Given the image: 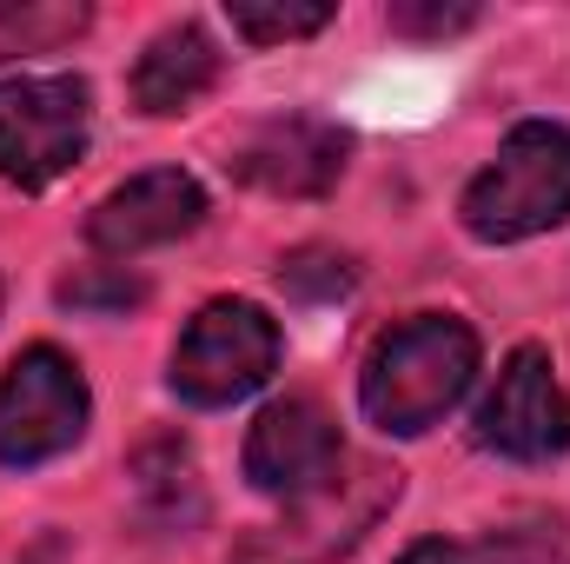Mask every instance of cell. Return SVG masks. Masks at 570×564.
Wrapping results in <instances>:
<instances>
[{
	"mask_svg": "<svg viewBox=\"0 0 570 564\" xmlns=\"http://www.w3.org/2000/svg\"><path fill=\"white\" fill-rule=\"evenodd\" d=\"M345 153L352 140L332 127V120H305V114H285L253 127L246 140L233 146V179H246L253 193H273V200H318L332 193V179L345 173Z\"/></svg>",
	"mask_w": 570,
	"mask_h": 564,
	"instance_id": "ba28073f",
	"label": "cell"
},
{
	"mask_svg": "<svg viewBox=\"0 0 570 564\" xmlns=\"http://www.w3.org/2000/svg\"><path fill=\"white\" fill-rule=\"evenodd\" d=\"M87 80H0V179L40 193L87 153Z\"/></svg>",
	"mask_w": 570,
	"mask_h": 564,
	"instance_id": "8992f818",
	"label": "cell"
},
{
	"mask_svg": "<svg viewBox=\"0 0 570 564\" xmlns=\"http://www.w3.org/2000/svg\"><path fill=\"white\" fill-rule=\"evenodd\" d=\"M87 431V379L67 352L27 346L0 379V465H47Z\"/></svg>",
	"mask_w": 570,
	"mask_h": 564,
	"instance_id": "5b68a950",
	"label": "cell"
},
{
	"mask_svg": "<svg viewBox=\"0 0 570 564\" xmlns=\"http://www.w3.org/2000/svg\"><path fill=\"white\" fill-rule=\"evenodd\" d=\"M87 20H94L87 0H0V60L67 47L87 33Z\"/></svg>",
	"mask_w": 570,
	"mask_h": 564,
	"instance_id": "7c38bea8",
	"label": "cell"
},
{
	"mask_svg": "<svg viewBox=\"0 0 570 564\" xmlns=\"http://www.w3.org/2000/svg\"><path fill=\"white\" fill-rule=\"evenodd\" d=\"M279 366V325L253 299H213L173 352V392L193 406H233L259 392Z\"/></svg>",
	"mask_w": 570,
	"mask_h": 564,
	"instance_id": "277c9868",
	"label": "cell"
},
{
	"mask_svg": "<svg viewBox=\"0 0 570 564\" xmlns=\"http://www.w3.org/2000/svg\"><path fill=\"white\" fill-rule=\"evenodd\" d=\"M199 220H206L199 179L179 173V166H159V173H140V179L114 186V193L94 206L87 240H94L100 253H114V260H134L146 246H166V240L193 233Z\"/></svg>",
	"mask_w": 570,
	"mask_h": 564,
	"instance_id": "30bf717a",
	"label": "cell"
},
{
	"mask_svg": "<svg viewBox=\"0 0 570 564\" xmlns=\"http://www.w3.org/2000/svg\"><path fill=\"white\" fill-rule=\"evenodd\" d=\"M478 379V339L464 319H444V312H419L405 325H392L372 359H365V379H358V399H365V419L379 431H431L444 419L464 386Z\"/></svg>",
	"mask_w": 570,
	"mask_h": 564,
	"instance_id": "6da1fadb",
	"label": "cell"
},
{
	"mask_svg": "<svg viewBox=\"0 0 570 564\" xmlns=\"http://www.w3.org/2000/svg\"><path fill=\"white\" fill-rule=\"evenodd\" d=\"M140 299H146V285L134 273H120V266H94V273L60 280V305H73V312H127Z\"/></svg>",
	"mask_w": 570,
	"mask_h": 564,
	"instance_id": "2e32d148",
	"label": "cell"
},
{
	"mask_svg": "<svg viewBox=\"0 0 570 564\" xmlns=\"http://www.w3.org/2000/svg\"><path fill=\"white\" fill-rule=\"evenodd\" d=\"M338 465H345L338 425L325 419V406H312V399H279L246 431V478L259 492H273V498L318 492Z\"/></svg>",
	"mask_w": 570,
	"mask_h": 564,
	"instance_id": "9c48e42d",
	"label": "cell"
},
{
	"mask_svg": "<svg viewBox=\"0 0 570 564\" xmlns=\"http://www.w3.org/2000/svg\"><path fill=\"white\" fill-rule=\"evenodd\" d=\"M226 20L239 40L253 47H273V40H305L332 20L325 0H226Z\"/></svg>",
	"mask_w": 570,
	"mask_h": 564,
	"instance_id": "4fadbf2b",
	"label": "cell"
},
{
	"mask_svg": "<svg viewBox=\"0 0 570 564\" xmlns=\"http://www.w3.org/2000/svg\"><path fill=\"white\" fill-rule=\"evenodd\" d=\"M399 498V465L379 458H345L318 492L292 498L279 525L239 545V564H332L345 558Z\"/></svg>",
	"mask_w": 570,
	"mask_h": 564,
	"instance_id": "3957f363",
	"label": "cell"
},
{
	"mask_svg": "<svg viewBox=\"0 0 570 564\" xmlns=\"http://www.w3.org/2000/svg\"><path fill=\"white\" fill-rule=\"evenodd\" d=\"M134 478H140L146 505H159V518H166V525H173V518H186V512H179V492H186V498H199V492H193V458H186L179 445H146L140 458H134Z\"/></svg>",
	"mask_w": 570,
	"mask_h": 564,
	"instance_id": "5bb4252c",
	"label": "cell"
},
{
	"mask_svg": "<svg viewBox=\"0 0 570 564\" xmlns=\"http://www.w3.org/2000/svg\"><path fill=\"white\" fill-rule=\"evenodd\" d=\"M213 80H219L213 33L193 27V20H179V27H166V33L146 40L140 67H134V107L140 114H186L193 100L213 94Z\"/></svg>",
	"mask_w": 570,
	"mask_h": 564,
	"instance_id": "8fae6325",
	"label": "cell"
},
{
	"mask_svg": "<svg viewBox=\"0 0 570 564\" xmlns=\"http://www.w3.org/2000/svg\"><path fill=\"white\" fill-rule=\"evenodd\" d=\"M478 445L498 458H558L570 445V399L538 346H518L498 372V386L478 406Z\"/></svg>",
	"mask_w": 570,
	"mask_h": 564,
	"instance_id": "52a82bcc",
	"label": "cell"
},
{
	"mask_svg": "<svg viewBox=\"0 0 570 564\" xmlns=\"http://www.w3.org/2000/svg\"><path fill=\"white\" fill-rule=\"evenodd\" d=\"M399 564H471V558H464L458 545H444V538H425V545H412Z\"/></svg>",
	"mask_w": 570,
	"mask_h": 564,
	"instance_id": "ac0fdd59",
	"label": "cell"
},
{
	"mask_svg": "<svg viewBox=\"0 0 570 564\" xmlns=\"http://www.w3.org/2000/svg\"><path fill=\"white\" fill-rule=\"evenodd\" d=\"M279 285L292 299L325 305V299H345V292H352V266H345L338 253H325V246H305V253H292L279 266Z\"/></svg>",
	"mask_w": 570,
	"mask_h": 564,
	"instance_id": "9a60e30c",
	"label": "cell"
},
{
	"mask_svg": "<svg viewBox=\"0 0 570 564\" xmlns=\"http://www.w3.org/2000/svg\"><path fill=\"white\" fill-rule=\"evenodd\" d=\"M392 33L405 40H444V33H464L478 27V7L471 0H392Z\"/></svg>",
	"mask_w": 570,
	"mask_h": 564,
	"instance_id": "e0dca14e",
	"label": "cell"
},
{
	"mask_svg": "<svg viewBox=\"0 0 570 564\" xmlns=\"http://www.w3.org/2000/svg\"><path fill=\"white\" fill-rule=\"evenodd\" d=\"M558 220H570V127L524 120L498 146V159L464 186V233L511 246Z\"/></svg>",
	"mask_w": 570,
	"mask_h": 564,
	"instance_id": "7a4b0ae2",
	"label": "cell"
}]
</instances>
